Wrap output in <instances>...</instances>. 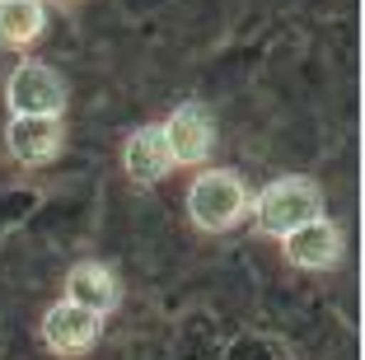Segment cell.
Returning <instances> with one entry per match:
<instances>
[{"label": "cell", "mask_w": 365, "mask_h": 360, "mask_svg": "<svg viewBox=\"0 0 365 360\" xmlns=\"http://www.w3.org/2000/svg\"><path fill=\"white\" fill-rule=\"evenodd\" d=\"M61 140H66L61 117H10L5 122V150H10V159L24 164V169L52 164L61 155Z\"/></svg>", "instance_id": "7"}, {"label": "cell", "mask_w": 365, "mask_h": 360, "mask_svg": "<svg viewBox=\"0 0 365 360\" xmlns=\"http://www.w3.org/2000/svg\"><path fill=\"white\" fill-rule=\"evenodd\" d=\"M253 192L235 169H202L187 187V220L202 234H225L248 215Z\"/></svg>", "instance_id": "2"}, {"label": "cell", "mask_w": 365, "mask_h": 360, "mask_svg": "<svg viewBox=\"0 0 365 360\" xmlns=\"http://www.w3.org/2000/svg\"><path fill=\"white\" fill-rule=\"evenodd\" d=\"M66 304H76V309H85V314H94V318H108L113 309L122 304V281H118V272L108 262H94V257H85V262H76L71 272H66Z\"/></svg>", "instance_id": "8"}, {"label": "cell", "mask_w": 365, "mask_h": 360, "mask_svg": "<svg viewBox=\"0 0 365 360\" xmlns=\"http://www.w3.org/2000/svg\"><path fill=\"white\" fill-rule=\"evenodd\" d=\"M248 215H253L258 234L286 239L304 220H319L323 215V187L314 178H304V173H281L267 187H258V197L248 202Z\"/></svg>", "instance_id": "1"}, {"label": "cell", "mask_w": 365, "mask_h": 360, "mask_svg": "<svg viewBox=\"0 0 365 360\" xmlns=\"http://www.w3.org/2000/svg\"><path fill=\"white\" fill-rule=\"evenodd\" d=\"M10 117H61L66 113V80L47 61H19L5 80Z\"/></svg>", "instance_id": "4"}, {"label": "cell", "mask_w": 365, "mask_h": 360, "mask_svg": "<svg viewBox=\"0 0 365 360\" xmlns=\"http://www.w3.org/2000/svg\"><path fill=\"white\" fill-rule=\"evenodd\" d=\"M169 150H164L160 127H136L127 140H122V173L140 187H155L160 178H169Z\"/></svg>", "instance_id": "9"}, {"label": "cell", "mask_w": 365, "mask_h": 360, "mask_svg": "<svg viewBox=\"0 0 365 360\" xmlns=\"http://www.w3.org/2000/svg\"><path fill=\"white\" fill-rule=\"evenodd\" d=\"M47 29L43 0H0V47L5 52H29Z\"/></svg>", "instance_id": "10"}, {"label": "cell", "mask_w": 365, "mask_h": 360, "mask_svg": "<svg viewBox=\"0 0 365 360\" xmlns=\"http://www.w3.org/2000/svg\"><path fill=\"white\" fill-rule=\"evenodd\" d=\"M160 136H164V150H169L173 169H202L215 150V122L206 113V103L187 98V103H178L160 122Z\"/></svg>", "instance_id": "3"}, {"label": "cell", "mask_w": 365, "mask_h": 360, "mask_svg": "<svg viewBox=\"0 0 365 360\" xmlns=\"http://www.w3.org/2000/svg\"><path fill=\"white\" fill-rule=\"evenodd\" d=\"M38 337H43V346L52 351L56 360H80L85 351L98 346V337H103V318L85 314V309L76 304H47L43 318H38Z\"/></svg>", "instance_id": "5"}, {"label": "cell", "mask_w": 365, "mask_h": 360, "mask_svg": "<svg viewBox=\"0 0 365 360\" xmlns=\"http://www.w3.org/2000/svg\"><path fill=\"white\" fill-rule=\"evenodd\" d=\"M281 253H286L290 267L300 272H333L346 253V239H342V225L333 215H319V220H304L300 230H290L281 239Z\"/></svg>", "instance_id": "6"}]
</instances>
